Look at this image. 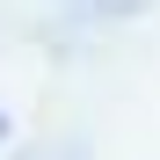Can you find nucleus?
<instances>
[{
  "label": "nucleus",
  "mask_w": 160,
  "mask_h": 160,
  "mask_svg": "<svg viewBox=\"0 0 160 160\" xmlns=\"http://www.w3.org/2000/svg\"><path fill=\"white\" fill-rule=\"evenodd\" d=\"M0 138H8V117H0Z\"/></svg>",
  "instance_id": "1"
}]
</instances>
